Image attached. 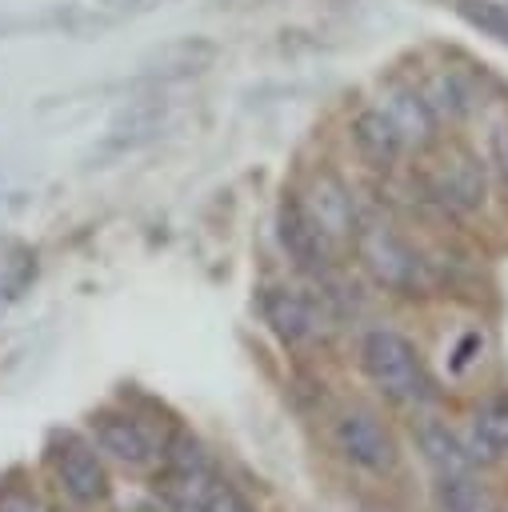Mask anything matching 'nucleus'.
I'll return each instance as SVG.
<instances>
[{"label":"nucleus","mask_w":508,"mask_h":512,"mask_svg":"<svg viewBox=\"0 0 508 512\" xmlns=\"http://www.w3.org/2000/svg\"><path fill=\"white\" fill-rule=\"evenodd\" d=\"M220 48L208 36H176L156 44L144 60H140V76L152 84H176V80H192L200 72H208L216 64Z\"/></svg>","instance_id":"nucleus-5"},{"label":"nucleus","mask_w":508,"mask_h":512,"mask_svg":"<svg viewBox=\"0 0 508 512\" xmlns=\"http://www.w3.org/2000/svg\"><path fill=\"white\" fill-rule=\"evenodd\" d=\"M92 436H96V444L108 452V456H116V460H124V464H144L148 456H152V444H148V432L136 424V416H128V412H96L92 416Z\"/></svg>","instance_id":"nucleus-12"},{"label":"nucleus","mask_w":508,"mask_h":512,"mask_svg":"<svg viewBox=\"0 0 508 512\" xmlns=\"http://www.w3.org/2000/svg\"><path fill=\"white\" fill-rule=\"evenodd\" d=\"M184 488H188V504H192L196 512H252V508L240 500L236 488H228L224 480H216V476H208V472L184 480Z\"/></svg>","instance_id":"nucleus-17"},{"label":"nucleus","mask_w":508,"mask_h":512,"mask_svg":"<svg viewBox=\"0 0 508 512\" xmlns=\"http://www.w3.org/2000/svg\"><path fill=\"white\" fill-rule=\"evenodd\" d=\"M336 448L356 464V468H368V472H388L396 464V444L392 436L384 432V424L368 412H344L336 420Z\"/></svg>","instance_id":"nucleus-8"},{"label":"nucleus","mask_w":508,"mask_h":512,"mask_svg":"<svg viewBox=\"0 0 508 512\" xmlns=\"http://www.w3.org/2000/svg\"><path fill=\"white\" fill-rule=\"evenodd\" d=\"M164 120H168V104L160 96H140L132 104H124L112 124L104 128L100 144H96V160H112V156H124V152H136L144 144H152L160 132H164Z\"/></svg>","instance_id":"nucleus-4"},{"label":"nucleus","mask_w":508,"mask_h":512,"mask_svg":"<svg viewBox=\"0 0 508 512\" xmlns=\"http://www.w3.org/2000/svg\"><path fill=\"white\" fill-rule=\"evenodd\" d=\"M488 156H492V168L500 172V180L508 184V120H500L488 136Z\"/></svg>","instance_id":"nucleus-22"},{"label":"nucleus","mask_w":508,"mask_h":512,"mask_svg":"<svg viewBox=\"0 0 508 512\" xmlns=\"http://www.w3.org/2000/svg\"><path fill=\"white\" fill-rule=\"evenodd\" d=\"M428 188H432V196H436L440 204L460 208V212H472V208L484 204V164H480L468 148L452 144V148L432 164Z\"/></svg>","instance_id":"nucleus-6"},{"label":"nucleus","mask_w":508,"mask_h":512,"mask_svg":"<svg viewBox=\"0 0 508 512\" xmlns=\"http://www.w3.org/2000/svg\"><path fill=\"white\" fill-rule=\"evenodd\" d=\"M452 8L480 36H492V40L508 44V4H500V0H452Z\"/></svg>","instance_id":"nucleus-19"},{"label":"nucleus","mask_w":508,"mask_h":512,"mask_svg":"<svg viewBox=\"0 0 508 512\" xmlns=\"http://www.w3.org/2000/svg\"><path fill=\"white\" fill-rule=\"evenodd\" d=\"M480 348H484V336H480V332H464V336H460V344L452 348L448 368H452V372H464V368H468V364L480 356Z\"/></svg>","instance_id":"nucleus-23"},{"label":"nucleus","mask_w":508,"mask_h":512,"mask_svg":"<svg viewBox=\"0 0 508 512\" xmlns=\"http://www.w3.org/2000/svg\"><path fill=\"white\" fill-rule=\"evenodd\" d=\"M276 236H280V248L300 264V268H324L332 260V240L324 236V228L312 220V212L304 208L300 196L284 192L280 208H276Z\"/></svg>","instance_id":"nucleus-7"},{"label":"nucleus","mask_w":508,"mask_h":512,"mask_svg":"<svg viewBox=\"0 0 508 512\" xmlns=\"http://www.w3.org/2000/svg\"><path fill=\"white\" fill-rule=\"evenodd\" d=\"M352 144L368 168H392L404 152V140L392 128V120L384 116V108H364L352 120Z\"/></svg>","instance_id":"nucleus-11"},{"label":"nucleus","mask_w":508,"mask_h":512,"mask_svg":"<svg viewBox=\"0 0 508 512\" xmlns=\"http://www.w3.org/2000/svg\"><path fill=\"white\" fill-rule=\"evenodd\" d=\"M356 244H360V256H364L368 272L380 284L400 288V292L424 288V260L388 224H364V228H356Z\"/></svg>","instance_id":"nucleus-2"},{"label":"nucleus","mask_w":508,"mask_h":512,"mask_svg":"<svg viewBox=\"0 0 508 512\" xmlns=\"http://www.w3.org/2000/svg\"><path fill=\"white\" fill-rule=\"evenodd\" d=\"M416 444H420L424 460H428L432 468H440V476H452V472H468V468H472L468 444H464L448 424H440V420H424V424L416 428Z\"/></svg>","instance_id":"nucleus-15"},{"label":"nucleus","mask_w":508,"mask_h":512,"mask_svg":"<svg viewBox=\"0 0 508 512\" xmlns=\"http://www.w3.org/2000/svg\"><path fill=\"white\" fill-rule=\"evenodd\" d=\"M436 500H440L444 512H488V492H484V484L472 480L468 472L440 476Z\"/></svg>","instance_id":"nucleus-18"},{"label":"nucleus","mask_w":508,"mask_h":512,"mask_svg":"<svg viewBox=\"0 0 508 512\" xmlns=\"http://www.w3.org/2000/svg\"><path fill=\"white\" fill-rule=\"evenodd\" d=\"M36 280V256L32 252H16V260L4 264V280H0V308H8L28 284Z\"/></svg>","instance_id":"nucleus-21"},{"label":"nucleus","mask_w":508,"mask_h":512,"mask_svg":"<svg viewBox=\"0 0 508 512\" xmlns=\"http://www.w3.org/2000/svg\"><path fill=\"white\" fill-rule=\"evenodd\" d=\"M16 28H44V20L36 16V20H16V16H0V36H8V32H16Z\"/></svg>","instance_id":"nucleus-25"},{"label":"nucleus","mask_w":508,"mask_h":512,"mask_svg":"<svg viewBox=\"0 0 508 512\" xmlns=\"http://www.w3.org/2000/svg\"><path fill=\"white\" fill-rule=\"evenodd\" d=\"M420 92H424L428 108L436 112V120H440V116H444V120H460V116H468L472 104H476L472 80H468L464 72H456V68H436V72L424 80Z\"/></svg>","instance_id":"nucleus-14"},{"label":"nucleus","mask_w":508,"mask_h":512,"mask_svg":"<svg viewBox=\"0 0 508 512\" xmlns=\"http://www.w3.org/2000/svg\"><path fill=\"white\" fill-rule=\"evenodd\" d=\"M304 208L312 212V220L324 228L328 240H336V236H352V232H356V208H352V196H348L344 180L332 176V172H320V176L312 180V192H308Z\"/></svg>","instance_id":"nucleus-10"},{"label":"nucleus","mask_w":508,"mask_h":512,"mask_svg":"<svg viewBox=\"0 0 508 512\" xmlns=\"http://www.w3.org/2000/svg\"><path fill=\"white\" fill-rule=\"evenodd\" d=\"M360 364H364L368 380L396 400H428L432 396V380L424 376L416 348L400 332H388V328L368 332L360 344Z\"/></svg>","instance_id":"nucleus-1"},{"label":"nucleus","mask_w":508,"mask_h":512,"mask_svg":"<svg viewBox=\"0 0 508 512\" xmlns=\"http://www.w3.org/2000/svg\"><path fill=\"white\" fill-rule=\"evenodd\" d=\"M164 4H176V0H120V12H148V8H164Z\"/></svg>","instance_id":"nucleus-24"},{"label":"nucleus","mask_w":508,"mask_h":512,"mask_svg":"<svg viewBox=\"0 0 508 512\" xmlns=\"http://www.w3.org/2000/svg\"><path fill=\"white\" fill-rule=\"evenodd\" d=\"M472 460H496L508 452V396L484 400L472 416Z\"/></svg>","instance_id":"nucleus-16"},{"label":"nucleus","mask_w":508,"mask_h":512,"mask_svg":"<svg viewBox=\"0 0 508 512\" xmlns=\"http://www.w3.org/2000/svg\"><path fill=\"white\" fill-rule=\"evenodd\" d=\"M48 460L64 484V492L80 504H96L104 492H108V476H104V464L96 460L92 444L80 440L76 432H52L48 440Z\"/></svg>","instance_id":"nucleus-3"},{"label":"nucleus","mask_w":508,"mask_h":512,"mask_svg":"<svg viewBox=\"0 0 508 512\" xmlns=\"http://www.w3.org/2000/svg\"><path fill=\"white\" fill-rule=\"evenodd\" d=\"M148 512H196V508H192V504H168V500H164V504H152Z\"/></svg>","instance_id":"nucleus-26"},{"label":"nucleus","mask_w":508,"mask_h":512,"mask_svg":"<svg viewBox=\"0 0 508 512\" xmlns=\"http://www.w3.org/2000/svg\"><path fill=\"white\" fill-rule=\"evenodd\" d=\"M260 312H264L268 328L280 336V344H300L312 332V308L304 304V296H296L288 288H268L260 296Z\"/></svg>","instance_id":"nucleus-13"},{"label":"nucleus","mask_w":508,"mask_h":512,"mask_svg":"<svg viewBox=\"0 0 508 512\" xmlns=\"http://www.w3.org/2000/svg\"><path fill=\"white\" fill-rule=\"evenodd\" d=\"M384 116L392 120V128L400 132L404 148H428L436 140V112L428 108L424 92L420 88H408V84H396L384 92L380 100Z\"/></svg>","instance_id":"nucleus-9"},{"label":"nucleus","mask_w":508,"mask_h":512,"mask_svg":"<svg viewBox=\"0 0 508 512\" xmlns=\"http://www.w3.org/2000/svg\"><path fill=\"white\" fill-rule=\"evenodd\" d=\"M168 468H172L180 480H192V476L208 472V468H204V452H200V444H196L188 432H176V436H172V444H168Z\"/></svg>","instance_id":"nucleus-20"}]
</instances>
